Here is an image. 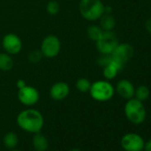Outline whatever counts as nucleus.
Instances as JSON below:
<instances>
[{"instance_id":"nucleus-15","label":"nucleus","mask_w":151,"mask_h":151,"mask_svg":"<svg viewBox=\"0 0 151 151\" xmlns=\"http://www.w3.org/2000/svg\"><path fill=\"white\" fill-rule=\"evenodd\" d=\"M32 144L37 151H46L49 147L48 139L40 132L35 133L33 137Z\"/></svg>"},{"instance_id":"nucleus-22","label":"nucleus","mask_w":151,"mask_h":151,"mask_svg":"<svg viewBox=\"0 0 151 151\" xmlns=\"http://www.w3.org/2000/svg\"><path fill=\"white\" fill-rule=\"evenodd\" d=\"M43 57L44 56H43L40 49H34V50L30 51L28 54V60L32 64L38 63L42 60Z\"/></svg>"},{"instance_id":"nucleus-23","label":"nucleus","mask_w":151,"mask_h":151,"mask_svg":"<svg viewBox=\"0 0 151 151\" xmlns=\"http://www.w3.org/2000/svg\"><path fill=\"white\" fill-rule=\"evenodd\" d=\"M26 85H27V84H26L25 80H23V79H18V80L16 81V86H17L18 89H21V88L24 87Z\"/></svg>"},{"instance_id":"nucleus-13","label":"nucleus","mask_w":151,"mask_h":151,"mask_svg":"<svg viewBox=\"0 0 151 151\" xmlns=\"http://www.w3.org/2000/svg\"><path fill=\"white\" fill-rule=\"evenodd\" d=\"M110 56H111V55H110ZM123 68H124V65H123V64H121V63L116 61V60H113L112 57H111L109 62L108 64H106V65L103 67V72H102V74H103L104 78H105L106 80H109V81L114 79V78L116 77V76H117L118 72H119Z\"/></svg>"},{"instance_id":"nucleus-20","label":"nucleus","mask_w":151,"mask_h":151,"mask_svg":"<svg viewBox=\"0 0 151 151\" xmlns=\"http://www.w3.org/2000/svg\"><path fill=\"white\" fill-rule=\"evenodd\" d=\"M91 85H92V83L90 82V80L88 78H80L77 80V82H76V89L82 93H89Z\"/></svg>"},{"instance_id":"nucleus-21","label":"nucleus","mask_w":151,"mask_h":151,"mask_svg":"<svg viewBox=\"0 0 151 151\" xmlns=\"http://www.w3.org/2000/svg\"><path fill=\"white\" fill-rule=\"evenodd\" d=\"M45 9L49 15L55 16L60 12V4L57 1H55V0H50V1H48V3L46 4Z\"/></svg>"},{"instance_id":"nucleus-10","label":"nucleus","mask_w":151,"mask_h":151,"mask_svg":"<svg viewBox=\"0 0 151 151\" xmlns=\"http://www.w3.org/2000/svg\"><path fill=\"white\" fill-rule=\"evenodd\" d=\"M133 54L134 48L132 45L128 43H119L110 55L113 60L124 65L132 58Z\"/></svg>"},{"instance_id":"nucleus-26","label":"nucleus","mask_w":151,"mask_h":151,"mask_svg":"<svg viewBox=\"0 0 151 151\" xmlns=\"http://www.w3.org/2000/svg\"><path fill=\"white\" fill-rule=\"evenodd\" d=\"M69 151H82V150L81 149H78V148H73V149H71Z\"/></svg>"},{"instance_id":"nucleus-9","label":"nucleus","mask_w":151,"mask_h":151,"mask_svg":"<svg viewBox=\"0 0 151 151\" xmlns=\"http://www.w3.org/2000/svg\"><path fill=\"white\" fill-rule=\"evenodd\" d=\"M6 52L10 55H16L22 49V41L21 37L14 33H8L4 36L1 44Z\"/></svg>"},{"instance_id":"nucleus-11","label":"nucleus","mask_w":151,"mask_h":151,"mask_svg":"<svg viewBox=\"0 0 151 151\" xmlns=\"http://www.w3.org/2000/svg\"><path fill=\"white\" fill-rule=\"evenodd\" d=\"M70 92V88L69 86L63 81H59L54 83L49 91V94L50 97L57 101H63L64 99H66Z\"/></svg>"},{"instance_id":"nucleus-14","label":"nucleus","mask_w":151,"mask_h":151,"mask_svg":"<svg viewBox=\"0 0 151 151\" xmlns=\"http://www.w3.org/2000/svg\"><path fill=\"white\" fill-rule=\"evenodd\" d=\"M98 21H100L99 26L103 31H113L116 27V19L111 13H104Z\"/></svg>"},{"instance_id":"nucleus-24","label":"nucleus","mask_w":151,"mask_h":151,"mask_svg":"<svg viewBox=\"0 0 151 151\" xmlns=\"http://www.w3.org/2000/svg\"><path fill=\"white\" fill-rule=\"evenodd\" d=\"M145 29L151 35V18L146 21V22H145Z\"/></svg>"},{"instance_id":"nucleus-4","label":"nucleus","mask_w":151,"mask_h":151,"mask_svg":"<svg viewBox=\"0 0 151 151\" xmlns=\"http://www.w3.org/2000/svg\"><path fill=\"white\" fill-rule=\"evenodd\" d=\"M124 110L126 118L134 124H139L143 123L147 116L146 108L143 102L134 97L127 100Z\"/></svg>"},{"instance_id":"nucleus-6","label":"nucleus","mask_w":151,"mask_h":151,"mask_svg":"<svg viewBox=\"0 0 151 151\" xmlns=\"http://www.w3.org/2000/svg\"><path fill=\"white\" fill-rule=\"evenodd\" d=\"M96 43V48L101 54L109 55L119 44L116 35L113 31H103Z\"/></svg>"},{"instance_id":"nucleus-17","label":"nucleus","mask_w":151,"mask_h":151,"mask_svg":"<svg viewBox=\"0 0 151 151\" xmlns=\"http://www.w3.org/2000/svg\"><path fill=\"white\" fill-rule=\"evenodd\" d=\"M3 142H4V145L7 148L13 149V148H14L18 145V142H19L18 135L15 132H9L6 133V135L4 136Z\"/></svg>"},{"instance_id":"nucleus-12","label":"nucleus","mask_w":151,"mask_h":151,"mask_svg":"<svg viewBox=\"0 0 151 151\" xmlns=\"http://www.w3.org/2000/svg\"><path fill=\"white\" fill-rule=\"evenodd\" d=\"M116 93L124 100H130L134 97L135 87L133 84L128 79H121L116 83L115 87Z\"/></svg>"},{"instance_id":"nucleus-25","label":"nucleus","mask_w":151,"mask_h":151,"mask_svg":"<svg viewBox=\"0 0 151 151\" xmlns=\"http://www.w3.org/2000/svg\"><path fill=\"white\" fill-rule=\"evenodd\" d=\"M145 151H151V139L149 140H147L145 145H144V148H143Z\"/></svg>"},{"instance_id":"nucleus-16","label":"nucleus","mask_w":151,"mask_h":151,"mask_svg":"<svg viewBox=\"0 0 151 151\" xmlns=\"http://www.w3.org/2000/svg\"><path fill=\"white\" fill-rule=\"evenodd\" d=\"M14 66V60L7 52H0V70L7 72L10 71Z\"/></svg>"},{"instance_id":"nucleus-28","label":"nucleus","mask_w":151,"mask_h":151,"mask_svg":"<svg viewBox=\"0 0 151 151\" xmlns=\"http://www.w3.org/2000/svg\"><path fill=\"white\" fill-rule=\"evenodd\" d=\"M0 48H1V44H0Z\"/></svg>"},{"instance_id":"nucleus-8","label":"nucleus","mask_w":151,"mask_h":151,"mask_svg":"<svg viewBox=\"0 0 151 151\" xmlns=\"http://www.w3.org/2000/svg\"><path fill=\"white\" fill-rule=\"evenodd\" d=\"M144 145L143 138L135 132L126 133L121 139V147L125 151H142Z\"/></svg>"},{"instance_id":"nucleus-18","label":"nucleus","mask_w":151,"mask_h":151,"mask_svg":"<svg viewBox=\"0 0 151 151\" xmlns=\"http://www.w3.org/2000/svg\"><path fill=\"white\" fill-rule=\"evenodd\" d=\"M102 33H103V30L99 25H91L87 28V30H86V34L89 39L94 42L99 40Z\"/></svg>"},{"instance_id":"nucleus-7","label":"nucleus","mask_w":151,"mask_h":151,"mask_svg":"<svg viewBox=\"0 0 151 151\" xmlns=\"http://www.w3.org/2000/svg\"><path fill=\"white\" fill-rule=\"evenodd\" d=\"M17 96L19 101L27 107H32L36 105L40 98L38 90L36 87L28 85L21 89H18Z\"/></svg>"},{"instance_id":"nucleus-5","label":"nucleus","mask_w":151,"mask_h":151,"mask_svg":"<svg viewBox=\"0 0 151 151\" xmlns=\"http://www.w3.org/2000/svg\"><path fill=\"white\" fill-rule=\"evenodd\" d=\"M61 50V42L55 35L46 36L41 42L40 51L46 59H53L59 55Z\"/></svg>"},{"instance_id":"nucleus-2","label":"nucleus","mask_w":151,"mask_h":151,"mask_svg":"<svg viewBox=\"0 0 151 151\" xmlns=\"http://www.w3.org/2000/svg\"><path fill=\"white\" fill-rule=\"evenodd\" d=\"M78 10L84 19L95 22L105 13V6L101 0H80Z\"/></svg>"},{"instance_id":"nucleus-27","label":"nucleus","mask_w":151,"mask_h":151,"mask_svg":"<svg viewBox=\"0 0 151 151\" xmlns=\"http://www.w3.org/2000/svg\"><path fill=\"white\" fill-rule=\"evenodd\" d=\"M11 151H21V150H18V149H13V150H11Z\"/></svg>"},{"instance_id":"nucleus-3","label":"nucleus","mask_w":151,"mask_h":151,"mask_svg":"<svg viewBox=\"0 0 151 151\" xmlns=\"http://www.w3.org/2000/svg\"><path fill=\"white\" fill-rule=\"evenodd\" d=\"M115 87L109 80H97L92 83L89 90L90 96L96 101L105 102L111 100L115 94Z\"/></svg>"},{"instance_id":"nucleus-1","label":"nucleus","mask_w":151,"mask_h":151,"mask_svg":"<svg viewBox=\"0 0 151 151\" xmlns=\"http://www.w3.org/2000/svg\"><path fill=\"white\" fill-rule=\"evenodd\" d=\"M16 122L21 129L34 134L40 132L45 124L42 113L37 109L30 108L21 111L16 117Z\"/></svg>"},{"instance_id":"nucleus-19","label":"nucleus","mask_w":151,"mask_h":151,"mask_svg":"<svg viewBox=\"0 0 151 151\" xmlns=\"http://www.w3.org/2000/svg\"><path fill=\"white\" fill-rule=\"evenodd\" d=\"M149 95H150V91L147 86L141 85V86H138L137 88H135L134 98H136L137 100L143 102L148 99Z\"/></svg>"}]
</instances>
